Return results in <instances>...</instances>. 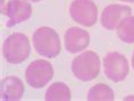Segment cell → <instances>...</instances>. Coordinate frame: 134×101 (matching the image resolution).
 <instances>
[{"mask_svg": "<svg viewBox=\"0 0 134 101\" xmlns=\"http://www.w3.org/2000/svg\"><path fill=\"white\" fill-rule=\"evenodd\" d=\"M53 75V68L51 64L47 60H35L31 63L26 68L25 77L26 82L34 89L46 86L50 82Z\"/></svg>", "mask_w": 134, "mask_h": 101, "instance_id": "4", "label": "cell"}, {"mask_svg": "<svg viewBox=\"0 0 134 101\" xmlns=\"http://www.w3.org/2000/svg\"><path fill=\"white\" fill-rule=\"evenodd\" d=\"M120 1H125V2H134V0H120Z\"/></svg>", "mask_w": 134, "mask_h": 101, "instance_id": "14", "label": "cell"}, {"mask_svg": "<svg viewBox=\"0 0 134 101\" xmlns=\"http://www.w3.org/2000/svg\"><path fill=\"white\" fill-rule=\"evenodd\" d=\"M132 65H133V68H134V53H133V57H132Z\"/></svg>", "mask_w": 134, "mask_h": 101, "instance_id": "15", "label": "cell"}, {"mask_svg": "<svg viewBox=\"0 0 134 101\" xmlns=\"http://www.w3.org/2000/svg\"><path fill=\"white\" fill-rule=\"evenodd\" d=\"M86 100L90 101H111L114 100V91L106 84H97L90 89Z\"/></svg>", "mask_w": 134, "mask_h": 101, "instance_id": "13", "label": "cell"}, {"mask_svg": "<svg viewBox=\"0 0 134 101\" xmlns=\"http://www.w3.org/2000/svg\"><path fill=\"white\" fill-rule=\"evenodd\" d=\"M24 93V84L18 77L8 76L1 81L0 96L1 100L16 101L21 100Z\"/></svg>", "mask_w": 134, "mask_h": 101, "instance_id": "10", "label": "cell"}, {"mask_svg": "<svg viewBox=\"0 0 134 101\" xmlns=\"http://www.w3.org/2000/svg\"><path fill=\"white\" fill-rule=\"evenodd\" d=\"M103 69L109 80L120 82L125 80L129 74V63L126 58L119 52H109L103 58Z\"/></svg>", "mask_w": 134, "mask_h": 101, "instance_id": "6", "label": "cell"}, {"mask_svg": "<svg viewBox=\"0 0 134 101\" xmlns=\"http://www.w3.org/2000/svg\"><path fill=\"white\" fill-rule=\"evenodd\" d=\"M131 15V8L124 5H109L101 14V25L107 30H115L119 23Z\"/></svg>", "mask_w": 134, "mask_h": 101, "instance_id": "8", "label": "cell"}, {"mask_svg": "<svg viewBox=\"0 0 134 101\" xmlns=\"http://www.w3.org/2000/svg\"><path fill=\"white\" fill-rule=\"evenodd\" d=\"M5 15L9 17L7 23L8 27L26 21L32 15V6L26 0H10L8 1Z\"/></svg>", "mask_w": 134, "mask_h": 101, "instance_id": "7", "label": "cell"}, {"mask_svg": "<svg viewBox=\"0 0 134 101\" xmlns=\"http://www.w3.org/2000/svg\"><path fill=\"white\" fill-rule=\"evenodd\" d=\"M117 35L126 43H134V16H127L117 26Z\"/></svg>", "mask_w": 134, "mask_h": 101, "instance_id": "12", "label": "cell"}, {"mask_svg": "<svg viewBox=\"0 0 134 101\" xmlns=\"http://www.w3.org/2000/svg\"><path fill=\"white\" fill-rule=\"evenodd\" d=\"M69 14L76 23L90 27L97 23L98 9L92 0H74L69 7Z\"/></svg>", "mask_w": 134, "mask_h": 101, "instance_id": "5", "label": "cell"}, {"mask_svg": "<svg viewBox=\"0 0 134 101\" xmlns=\"http://www.w3.org/2000/svg\"><path fill=\"white\" fill-rule=\"evenodd\" d=\"M29 1H33V2H38V1H41V0H29Z\"/></svg>", "mask_w": 134, "mask_h": 101, "instance_id": "16", "label": "cell"}, {"mask_svg": "<svg viewBox=\"0 0 134 101\" xmlns=\"http://www.w3.org/2000/svg\"><path fill=\"white\" fill-rule=\"evenodd\" d=\"M72 72L83 82L94 80L100 72V59L93 51H85L74 58L72 63Z\"/></svg>", "mask_w": 134, "mask_h": 101, "instance_id": "3", "label": "cell"}, {"mask_svg": "<svg viewBox=\"0 0 134 101\" xmlns=\"http://www.w3.org/2000/svg\"><path fill=\"white\" fill-rule=\"evenodd\" d=\"M90 44V35L83 29L71 27L65 33V47L67 51L71 53L80 52Z\"/></svg>", "mask_w": 134, "mask_h": 101, "instance_id": "9", "label": "cell"}, {"mask_svg": "<svg viewBox=\"0 0 134 101\" xmlns=\"http://www.w3.org/2000/svg\"><path fill=\"white\" fill-rule=\"evenodd\" d=\"M33 46L39 55L47 58H55L62 49L57 32L48 26L40 27L33 33Z\"/></svg>", "mask_w": 134, "mask_h": 101, "instance_id": "1", "label": "cell"}, {"mask_svg": "<svg viewBox=\"0 0 134 101\" xmlns=\"http://www.w3.org/2000/svg\"><path fill=\"white\" fill-rule=\"evenodd\" d=\"M46 100L48 101H68L71 100V91L65 83L56 82L48 87L46 92Z\"/></svg>", "mask_w": 134, "mask_h": 101, "instance_id": "11", "label": "cell"}, {"mask_svg": "<svg viewBox=\"0 0 134 101\" xmlns=\"http://www.w3.org/2000/svg\"><path fill=\"white\" fill-rule=\"evenodd\" d=\"M30 41L22 33H14L5 40L2 44V55L10 64H19L30 56Z\"/></svg>", "mask_w": 134, "mask_h": 101, "instance_id": "2", "label": "cell"}]
</instances>
